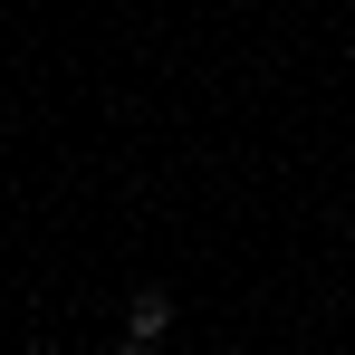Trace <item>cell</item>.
Masks as SVG:
<instances>
[{
	"instance_id": "obj_1",
	"label": "cell",
	"mask_w": 355,
	"mask_h": 355,
	"mask_svg": "<svg viewBox=\"0 0 355 355\" xmlns=\"http://www.w3.org/2000/svg\"><path fill=\"white\" fill-rule=\"evenodd\" d=\"M164 327H173V297H164V288L125 297V346H164Z\"/></svg>"
},
{
	"instance_id": "obj_2",
	"label": "cell",
	"mask_w": 355,
	"mask_h": 355,
	"mask_svg": "<svg viewBox=\"0 0 355 355\" xmlns=\"http://www.w3.org/2000/svg\"><path fill=\"white\" fill-rule=\"evenodd\" d=\"M116 355H154V346H116Z\"/></svg>"
}]
</instances>
